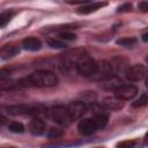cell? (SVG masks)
I'll list each match as a JSON object with an SVG mask.
<instances>
[{
  "label": "cell",
  "instance_id": "1",
  "mask_svg": "<svg viewBox=\"0 0 148 148\" xmlns=\"http://www.w3.org/2000/svg\"><path fill=\"white\" fill-rule=\"evenodd\" d=\"M18 88L24 87H38V88H50L58 84L57 75L46 69H38L31 73L29 76L17 80Z\"/></svg>",
  "mask_w": 148,
  "mask_h": 148
},
{
  "label": "cell",
  "instance_id": "2",
  "mask_svg": "<svg viewBox=\"0 0 148 148\" xmlns=\"http://www.w3.org/2000/svg\"><path fill=\"white\" fill-rule=\"evenodd\" d=\"M109 120V116L101 109H95L94 116L82 119L77 125V131L81 135H91L98 130H102Z\"/></svg>",
  "mask_w": 148,
  "mask_h": 148
},
{
  "label": "cell",
  "instance_id": "3",
  "mask_svg": "<svg viewBox=\"0 0 148 148\" xmlns=\"http://www.w3.org/2000/svg\"><path fill=\"white\" fill-rule=\"evenodd\" d=\"M67 66H73L79 75L92 79L96 73L97 61H95L89 54L82 51L80 53H75L74 57L69 59Z\"/></svg>",
  "mask_w": 148,
  "mask_h": 148
},
{
  "label": "cell",
  "instance_id": "4",
  "mask_svg": "<svg viewBox=\"0 0 148 148\" xmlns=\"http://www.w3.org/2000/svg\"><path fill=\"white\" fill-rule=\"evenodd\" d=\"M6 112L10 116H39L47 112V109L42 104H15L6 106Z\"/></svg>",
  "mask_w": 148,
  "mask_h": 148
},
{
  "label": "cell",
  "instance_id": "5",
  "mask_svg": "<svg viewBox=\"0 0 148 148\" xmlns=\"http://www.w3.org/2000/svg\"><path fill=\"white\" fill-rule=\"evenodd\" d=\"M47 117L56 124L60 125V126H69L74 120L67 109V106H64V105H56V106H52L47 110L46 112Z\"/></svg>",
  "mask_w": 148,
  "mask_h": 148
},
{
  "label": "cell",
  "instance_id": "6",
  "mask_svg": "<svg viewBox=\"0 0 148 148\" xmlns=\"http://www.w3.org/2000/svg\"><path fill=\"white\" fill-rule=\"evenodd\" d=\"M125 77L130 82H138L141 81L146 76V68L141 64H136L133 66H128L124 72Z\"/></svg>",
  "mask_w": 148,
  "mask_h": 148
},
{
  "label": "cell",
  "instance_id": "7",
  "mask_svg": "<svg viewBox=\"0 0 148 148\" xmlns=\"http://www.w3.org/2000/svg\"><path fill=\"white\" fill-rule=\"evenodd\" d=\"M67 109L73 118V120H77L82 118L87 112H88V105L84 101H74L71 102L67 105Z\"/></svg>",
  "mask_w": 148,
  "mask_h": 148
},
{
  "label": "cell",
  "instance_id": "8",
  "mask_svg": "<svg viewBox=\"0 0 148 148\" xmlns=\"http://www.w3.org/2000/svg\"><path fill=\"white\" fill-rule=\"evenodd\" d=\"M114 75L111 64L108 60H101L97 61V68H96V73L92 76L94 80H98V81H103L105 79H108L109 76Z\"/></svg>",
  "mask_w": 148,
  "mask_h": 148
},
{
  "label": "cell",
  "instance_id": "9",
  "mask_svg": "<svg viewBox=\"0 0 148 148\" xmlns=\"http://www.w3.org/2000/svg\"><path fill=\"white\" fill-rule=\"evenodd\" d=\"M114 95L124 101H130L132 98H134L138 94V88L133 84H125L123 83L120 87H118L114 91Z\"/></svg>",
  "mask_w": 148,
  "mask_h": 148
},
{
  "label": "cell",
  "instance_id": "10",
  "mask_svg": "<svg viewBox=\"0 0 148 148\" xmlns=\"http://www.w3.org/2000/svg\"><path fill=\"white\" fill-rule=\"evenodd\" d=\"M124 104H125L124 99L117 97L116 95L105 97L102 101V106L106 110H110V111H118V110L124 108Z\"/></svg>",
  "mask_w": 148,
  "mask_h": 148
},
{
  "label": "cell",
  "instance_id": "11",
  "mask_svg": "<svg viewBox=\"0 0 148 148\" xmlns=\"http://www.w3.org/2000/svg\"><path fill=\"white\" fill-rule=\"evenodd\" d=\"M28 130H29V132H30L31 134H34V135H42V134H44V132H45V123H44V120H43L42 118H39L38 116H37V117H34V118L30 120L29 125H28Z\"/></svg>",
  "mask_w": 148,
  "mask_h": 148
},
{
  "label": "cell",
  "instance_id": "12",
  "mask_svg": "<svg viewBox=\"0 0 148 148\" xmlns=\"http://www.w3.org/2000/svg\"><path fill=\"white\" fill-rule=\"evenodd\" d=\"M110 64H111V67H112V71H113V74L117 75L119 73H124L126 71V68L130 66L127 64V61L121 58V57H114L110 60Z\"/></svg>",
  "mask_w": 148,
  "mask_h": 148
},
{
  "label": "cell",
  "instance_id": "13",
  "mask_svg": "<svg viewBox=\"0 0 148 148\" xmlns=\"http://www.w3.org/2000/svg\"><path fill=\"white\" fill-rule=\"evenodd\" d=\"M124 82H123V80L118 76V75H111V76H109L108 79H105V80H103L102 81V87H103V89H105V90H116L118 87H120L121 84H123Z\"/></svg>",
  "mask_w": 148,
  "mask_h": 148
},
{
  "label": "cell",
  "instance_id": "14",
  "mask_svg": "<svg viewBox=\"0 0 148 148\" xmlns=\"http://www.w3.org/2000/svg\"><path fill=\"white\" fill-rule=\"evenodd\" d=\"M104 6H106V2H92V3L84 5V6L80 7V8H77L76 13L80 14V15H87V14H91V13L101 9Z\"/></svg>",
  "mask_w": 148,
  "mask_h": 148
},
{
  "label": "cell",
  "instance_id": "15",
  "mask_svg": "<svg viewBox=\"0 0 148 148\" xmlns=\"http://www.w3.org/2000/svg\"><path fill=\"white\" fill-rule=\"evenodd\" d=\"M22 47L28 51H38L42 47V42L36 37H27L22 42Z\"/></svg>",
  "mask_w": 148,
  "mask_h": 148
},
{
  "label": "cell",
  "instance_id": "16",
  "mask_svg": "<svg viewBox=\"0 0 148 148\" xmlns=\"http://www.w3.org/2000/svg\"><path fill=\"white\" fill-rule=\"evenodd\" d=\"M18 52V49L14 45H5L1 47V51H0V56H1V59H8V58H12L14 57L16 53Z\"/></svg>",
  "mask_w": 148,
  "mask_h": 148
},
{
  "label": "cell",
  "instance_id": "17",
  "mask_svg": "<svg viewBox=\"0 0 148 148\" xmlns=\"http://www.w3.org/2000/svg\"><path fill=\"white\" fill-rule=\"evenodd\" d=\"M16 14L15 10L13 9H7V10H3L1 14H0V27L1 28H5L9 22L10 20L13 18V16Z\"/></svg>",
  "mask_w": 148,
  "mask_h": 148
},
{
  "label": "cell",
  "instance_id": "18",
  "mask_svg": "<svg viewBox=\"0 0 148 148\" xmlns=\"http://www.w3.org/2000/svg\"><path fill=\"white\" fill-rule=\"evenodd\" d=\"M146 105H148V94H146V92L141 94V95L139 96V98H136V99L132 103V106L135 108V109H138V108H143V106H146Z\"/></svg>",
  "mask_w": 148,
  "mask_h": 148
},
{
  "label": "cell",
  "instance_id": "19",
  "mask_svg": "<svg viewBox=\"0 0 148 148\" xmlns=\"http://www.w3.org/2000/svg\"><path fill=\"white\" fill-rule=\"evenodd\" d=\"M138 42V39L135 37H124V38H120L117 40V44L118 45H121V46H126V47H131L133 45H135Z\"/></svg>",
  "mask_w": 148,
  "mask_h": 148
},
{
  "label": "cell",
  "instance_id": "20",
  "mask_svg": "<svg viewBox=\"0 0 148 148\" xmlns=\"http://www.w3.org/2000/svg\"><path fill=\"white\" fill-rule=\"evenodd\" d=\"M7 127L13 133H17L18 134V133H23L24 132V126L21 123H18V121H10V123H8Z\"/></svg>",
  "mask_w": 148,
  "mask_h": 148
},
{
  "label": "cell",
  "instance_id": "21",
  "mask_svg": "<svg viewBox=\"0 0 148 148\" xmlns=\"http://www.w3.org/2000/svg\"><path fill=\"white\" fill-rule=\"evenodd\" d=\"M59 38L62 40H75L76 39V35L73 34L71 30L68 29H64L60 34H59Z\"/></svg>",
  "mask_w": 148,
  "mask_h": 148
},
{
  "label": "cell",
  "instance_id": "22",
  "mask_svg": "<svg viewBox=\"0 0 148 148\" xmlns=\"http://www.w3.org/2000/svg\"><path fill=\"white\" fill-rule=\"evenodd\" d=\"M46 43L52 49H64V47H66V44L62 40H59V39H56V38H49L46 40Z\"/></svg>",
  "mask_w": 148,
  "mask_h": 148
},
{
  "label": "cell",
  "instance_id": "23",
  "mask_svg": "<svg viewBox=\"0 0 148 148\" xmlns=\"http://www.w3.org/2000/svg\"><path fill=\"white\" fill-rule=\"evenodd\" d=\"M82 97H83L82 101H84L86 103H87V102H89V103H95V101H96V98H97V95H96L95 91H84V92L82 94Z\"/></svg>",
  "mask_w": 148,
  "mask_h": 148
},
{
  "label": "cell",
  "instance_id": "24",
  "mask_svg": "<svg viewBox=\"0 0 148 148\" xmlns=\"http://www.w3.org/2000/svg\"><path fill=\"white\" fill-rule=\"evenodd\" d=\"M62 134H64V132H62L61 130H59V128H54V127L50 128L49 132H47V136H49V139H59V138L62 136Z\"/></svg>",
  "mask_w": 148,
  "mask_h": 148
},
{
  "label": "cell",
  "instance_id": "25",
  "mask_svg": "<svg viewBox=\"0 0 148 148\" xmlns=\"http://www.w3.org/2000/svg\"><path fill=\"white\" fill-rule=\"evenodd\" d=\"M132 9V5L130 2H126V3H123L121 6H119L117 8V13H127Z\"/></svg>",
  "mask_w": 148,
  "mask_h": 148
},
{
  "label": "cell",
  "instance_id": "26",
  "mask_svg": "<svg viewBox=\"0 0 148 148\" xmlns=\"http://www.w3.org/2000/svg\"><path fill=\"white\" fill-rule=\"evenodd\" d=\"M138 8L142 13H148V1H141V2H139Z\"/></svg>",
  "mask_w": 148,
  "mask_h": 148
},
{
  "label": "cell",
  "instance_id": "27",
  "mask_svg": "<svg viewBox=\"0 0 148 148\" xmlns=\"http://www.w3.org/2000/svg\"><path fill=\"white\" fill-rule=\"evenodd\" d=\"M65 1L69 5H84L90 2V0H65Z\"/></svg>",
  "mask_w": 148,
  "mask_h": 148
},
{
  "label": "cell",
  "instance_id": "28",
  "mask_svg": "<svg viewBox=\"0 0 148 148\" xmlns=\"http://www.w3.org/2000/svg\"><path fill=\"white\" fill-rule=\"evenodd\" d=\"M135 145V142L134 141H124V142H120V143H118V146H120V147H124V146H134Z\"/></svg>",
  "mask_w": 148,
  "mask_h": 148
},
{
  "label": "cell",
  "instance_id": "29",
  "mask_svg": "<svg viewBox=\"0 0 148 148\" xmlns=\"http://www.w3.org/2000/svg\"><path fill=\"white\" fill-rule=\"evenodd\" d=\"M141 38H142V40H143V42H146V43H148V31H146L145 34H142V36H141Z\"/></svg>",
  "mask_w": 148,
  "mask_h": 148
},
{
  "label": "cell",
  "instance_id": "30",
  "mask_svg": "<svg viewBox=\"0 0 148 148\" xmlns=\"http://www.w3.org/2000/svg\"><path fill=\"white\" fill-rule=\"evenodd\" d=\"M145 145H148V132L145 135Z\"/></svg>",
  "mask_w": 148,
  "mask_h": 148
},
{
  "label": "cell",
  "instance_id": "31",
  "mask_svg": "<svg viewBox=\"0 0 148 148\" xmlns=\"http://www.w3.org/2000/svg\"><path fill=\"white\" fill-rule=\"evenodd\" d=\"M146 87L148 88V75H147V77H146Z\"/></svg>",
  "mask_w": 148,
  "mask_h": 148
},
{
  "label": "cell",
  "instance_id": "32",
  "mask_svg": "<svg viewBox=\"0 0 148 148\" xmlns=\"http://www.w3.org/2000/svg\"><path fill=\"white\" fill-rule=\"evenodd\" d=\"M146 61H147V64H148V57H147V58H146Z\"/></svg>",
  "mask_w": 148,
  "mask_h": 148
}]
</instances>
